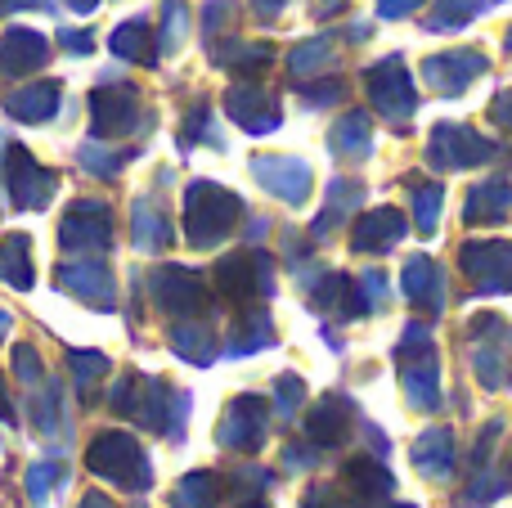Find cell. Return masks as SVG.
I'll return each mask as SVG.
<instances>
[{
	"label": "cell",
	"mask_w": 512,
	"mask_h": 508,
	"mask_svg": "<svg viewBox=\"0 0 512 508\" xmlns=\"http://www.w3.org/2000/svg\"><path fill=\"white\" fill-rule=\"evenodd\" d=\"M23 5H41V0H0V9H23Z\"/></svg>",
	"instance_id": "obj_7"
},
{
	"label": "cell",
	"mask_w": 512,
	"mask_h": 508,
	"mask_svg": "<svg viewBox=\"0 0 512 508\" xmlns=\"http://www.w3.org/2000/svg\"><path fill=\"white\" fill-rule=\"evenodd\" d=\"M41 59H45L41 32H9L5 41H0V68H9V72H23Z\"/></svg>",
	"instance_id": "obj_1"
},
{
	"label": "cell",
	"mask_w": 512,
	"mask_h": 508,
	"mask_svg": "<svg viewBox=\"0 0 512 508\" xmlns=\"http://www.w3.org/2000/svg\"><path fill=\"white\" fill-rule=\"evenodd\" d=\"M81 234H86V225H63V243H72V248L81 243ZM95 234L108 239V221H95Z\"/></svg>",
	"instance_id": "obj_5"
},
{
	"label": "cell",
	"mask_w": 512,
	"mask_h": 508,
	"mask_svg": "<svg viewBox=\"0 0 512 508\" xmlns=\"http://www.w3.org/2000/svg\"><path fill=\"white\" fill-rule=\"evenodd\" d=\"M261 180L270 189H279L283 198H301L306 194V167L301 162H256Z\"/></svg>",
	"instance_id": "obj_2"
},
{
	"label": "cell",
	"mask_w": 512,
	"mask_h": 508,
	"mask_svg": "<svg viewBox=\"0 0 512 508\" xmlns=\"http://www.w3.org/2000/svg\"><path fill=\"white\" fill-rule=\"evenodd\" d=\"M72 9H81V14H86V9H95V0H68Z\"/></svg>",
	"instance_id": "obj_8"
},
{
	"label": "cell",
	"mask_w": 512,
	"mask_h": 508,
	"mask_svg": "<svg viewBox=\"0 0 512 508\" xmlns=\"http://www.w3.org/2000/svg\"><path fill=\"white\" fill-rule=\"evenodd\" d=\"M418 0H382V14H405V9H414Z\"/></svg>",
	"instance_id": "obj_6"
},
{
	"label": "cell",
	"mask_w": 512,
	"mask_h": 508,
	"mask_svg": "<svg viewBox=\"0 0 512 508\" xmlns=\"http://www.w3.org/2000/svg\"><path fill=\"white\" fill-rule=\"evenodd\" d=\"M54 95H59L54 86H36V90H27V95H18V99H14V113H18V117H36V122H41V117H50Z\"/></svg>",
	"instance_id": "obj_3"
},
{
	"label": "cell",
	"mask_w": 512,
	"mask_h": 508,
	"mask_svg": "<svg viewBox=\"0 0 512 508\" xmlns=\"http://www.w3.org/2000/svg\"><path fill=\"white\" fill-rule=\"evenodd\" d=\"M140 41H144V23H126L122 32L113 36V50L117 54H140Z\"/></svg>",
	"instance_id": "obj_4"
}]
</instances>
